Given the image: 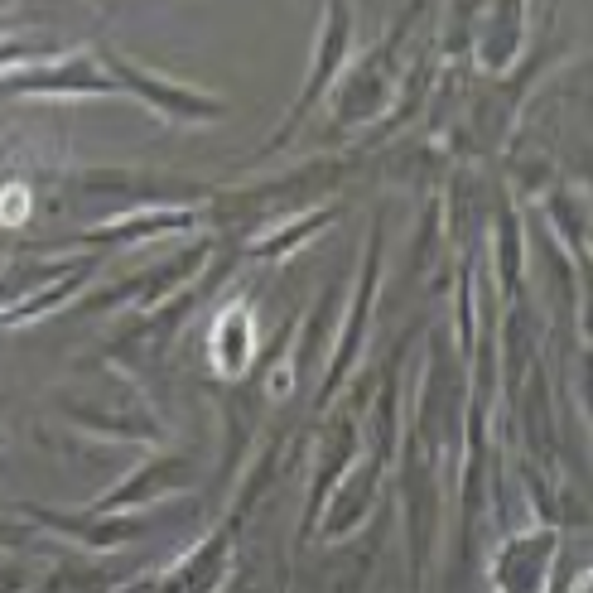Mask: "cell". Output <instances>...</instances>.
Returning <instances> with one entry per match:
<instances>
[{"mask_svg":"<svg viewBox=\"0 0 593 593\" xmlns=\"http://www.w3.org/2000/svg\"><path fill=\"white\" fill-rule=\"evenodd\" d=\"M25 213V189H5V217Z\"/></svg>","mask_w":593,"mask_h":593,"instance_id":"obj_1","label":"cell"}]
</instances>
